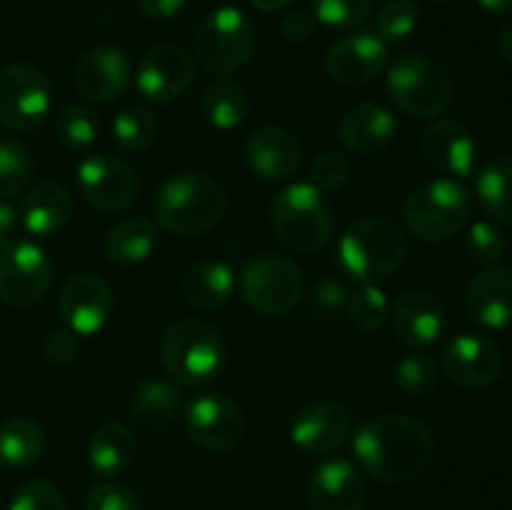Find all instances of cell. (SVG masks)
<instances>
[{"label":"cell","instance_id":"cell-1","mask_svg":"<svg viewBox=\"0 0 512 510\" xmlns=\"http://www.w3.org/2000/svg\"><path fill=\"white\" fill-rule=\"evenodd\" d=\"M353 455L370 478L400 485L430 468L435 440L420 420L408 415H375L355 433Z\"/></svg>","mask_w":512,"mask_h":510},{"label":"cell","instance_id":"cell-2","mask_svg":"<svg viewBox=\"0 0 512 510\" xmlns=\"http://www.w3.org/2000/svg\"><path fill=\"white\" fill-rule=\"evenodd\" d=\"M225 190L213 175L183 170L165 180L153 200L155 223L178 238H200L223 220Z\"/></svg>","mask_w":512,"mask_h":510},{"label":"cell","instance_id":"cell-3","mask_svg":"<svg viewBox=\"0 0 512 510\" xmlns=\"http://www.w3.org/2000/svg\"><path fill=\"white\" fill-rule=\"evenodd\" d=\"M408 233L393 218L365 215L338 240V265L363 285H378L398 273L408 260Z\"/></svg>","mask_w":512,"mask_h":510},{"label":"cell","instance_id":"cell-4","mask_svg":"<svg viewBox=\"0 0 512 510\" xmlns=\"http://www.w3.org/2000/svg\"><path fill=\"white\" fill-rule=\"evenodd\" d=\"M160 363L180 388H203L223 373L225 343L215 325L200 318H180L160 338Z\"/></svg>","mask_w":512,"mask_h":510},{"label":"cell","instance_id":"cell-5","mask_svg":"<svg viewBox=\"0 0 512 510\" xmlns=\"http://www.w3.org/2000/svg\"><path fill=\"white\" fill-rule=\"evenodd\" d=\"M333 208L313 183H290L270 203V228L283 248L318 253L333 235Z\"/></svg>","mask_w":512,"mask_h":510},{"label":"cell","instance_id":"cell-6","mask_svg":"<svg viewBox=\"0 0 512 510\" xmlns=\"http://www.w3.org/2000/svg\"><path fill=\"white\" fill-rule=\"evenodd\" d=\"M473 198L455 178L423 180L403 203V220L410 235L423 243H445L468 225Z\"/></svg>","mask_w":512,"mask_h":510},{"label":"cell","instance_id":"cell-7","mask_svg":"<svg viewBox=\"0 0 512 510\" xmlns=\"http://www.w3.org/2000/svg\"><path fill=\"white\" fill-rule=\"evenodd\" d=\"M385 90L400 113L418 120L440 118L455 100V85L448 68L420 53L403 55L390 65Z\"/></svg>","mask_w":512,"mask_h":510},{"label":"cell","instance_id":"cell-8","mask_svg":"<svg viewBox=\"0 0 512 510\" xmlns=\"http://www.w3.org/2000/svg\"><path fill=\"white\" fill-rule=\"evenodd\" d=\"M258 48V33L240 8L213 10L200 20L193 35V55L208 73L233 75L250 63Z\"/></svg>","mask_w":512,"mask_h":510},{"label":"cell","instance_id":"cell-9","mask_svg":"<svg viewBox=\"0 0 512 510\" xmlns=\"http://www.w3.org/2000/svg\"><path fill=\"white\" fill-rule=\"evenodd\" d=\"M243 300L260 315H288L305 293V280L288 255L260 253L245 263L240 273Z\"/></svg>","mask_w":512,"mask_h":510},{"label":"cell","instance_id":"cell-10","mask_svg":"<svg viewBox=\"0 0 512 510\" xmlns=\"http://www.w3.org/2000/svg\"><path fill=\"white\" fill-rule=\"evenodd\" d=\"M53 88L48 75L30 63L0 70V125L13 133H30L50 115Z\"/></svg>","mask_w":512,"mask_h":510},{"label":"cell","instance_id":"cell-11","mask_svg":"<svg viewBox=\"0 0 512 510\" xmlns=\"http://www.w3.org/2000/svg\"><path fill=\"white\" fill-rule=\"evenodd\" d=\"M53 285V260L33 240L13 238L0 245V300L33 308Z\"/></svg>","mask_w":512,"mask_h":510},{"label":"cell","instance_id":"cell-12","mask_svg":"<svg viewBox=\"0 0 512 510\" xmlns=\"http://www.w3.org/2000/svg\"><path fill=\"white\" fill-rule=\"evenodd\" d=\"M185 435L208 453H230L245 435V415L233 398L203 393L185 405Z\"/></svg>","mask_w":512,"mask_h":510},{"label":"cell","instance_id":"cell-13","mask_svg":"<svg viewBox=\"0 0 512 510\" xmlns=\"http://www.w3.org/2000/svg\"><path fill=\"white\" fill-rule=\"evenodd\" d=\"M78 193L90 208L100 213H123L138 198V175L125 163L108 153L88 155L78 165Z\"/></svg>","mask_w":512,"mask_h":510},{"label":"cell","instance_id":"cell-14","mask_svg":"<svg viewBox=\"0 0 512 510\" xmlns=\"http://www.w3.org/2000/svg\"><path fill=\"white\" fill-rule=\"evenodd\" d=\"M195 78V58L178 43H160L140 58L135 88L148 103L170 105L183 98Z\"/></svg>","mask_w":512,"mask_h":510},{"label":"cell","instance_id":"cell-15","mask_svg":"<svg viewBox=\"0 0 512 510\" xmlns=\"http://www.w3.org/2000/svg\"><path fill=\"white\" fill-rule=\"evenodd\" d=\"M133 80V65L128 53L115 45H98L80 55L73 70V85L78 95L95 105H113L128 93Z\"/></svg>","mask_w":512,"mask_h":510},{"label":"cell","instance_id":"cell-16","mask_svg":"<svg viewBox=\"0 0 512 510\" xmlns=\"http://www.w3.org/2000/svg\"><path fill=\"white\" fill-rule=\"evenodd\" d=\"M440 368L460 388H490L503 373V353L485 335L460 333L440 353Z\"/></svg>","mask_w":512,"mask_h":510},{"label":"cell","instance_id":"cell-17","mask_svg":"<svg viewBox=\"0 0 512 510\" xmlns=\"http://www.w3.org/2000/svg\"><path fill=\"white\" fill-rule=\"evenodd\" d=\"M353 435V413L338 400L303 405L290 420V440L305 455H328Z\"/></svg>","mask_w":512,"mask_h":510},{"label":"cell","instance_id":"cell-18","mask_svg":"<svg viewBox=\"0 0 512 510\" xmlns=\"http://www.w3.org/2000/svg\"><path fill=\"white\" fill-rule=\"evenodd\" d=\"M390 50L375 33H350L335 40L325 55V70L345 88L368 85L388 68Z\"/></svg>","mask_w":512,"mask_h":510},{"label":"cell","instance_id":"cell-19","mask_svg":"<svg viewBox=\"0 0 512 510\" xmlns=\"http://www.w3.org/2000/svg\"><path fill=\"white\" fill-rule=\"evenodd\" d=\"M113 290L100 275H70L60 288V318L75 335H95L113 315Z\"/></svg>","mask_w":512,"mask_h":510},{"label":"cell","instance_id":"cell-20","mask_svg":"<svg viewBox=\"0 0 512 510\" xmlns=\"http://www.w3.org/2000/svg\"><path fill=\"white\" fill-rule=\"evenodd\" d=\"M390 323L395 338L408 348H430L443 338L448 315L443 303L428 290H408L390 305Z\"/></svg>","mask_w":512,"mask_h":510},{"label":"cell","instance_id":"cell-21","mask_svg":"<svg viewBox=\"0 0 512 510\" xmlns=\"http://www.w3.org/2000/svg\"><path fill=\"white\" fill-rule=\"evenodd\" d=\"M420 150L428 165L453 178H465L473 173L478 160L473 130L453 118H435L420 138Z\"/></svg>","mask_w":512,"mask_h":510},{"label":"cell","instance_id":"cell-22","mask_svg":"<svg viewBox=\"0 0 512 510\" xmlns=\"http://www.w3.org/2000/svg\"><path fill=\"white\" fill-rule=\"evenodd\" d=\"M365 500H368V488L363 475L348 460H325L310 475V510H365Z\"/></svg>","mask_w":512,"mask_h":510},{"label":"cell","instance_id":"cell-23","mask_svg":"<svg viewBox=\"0 0 512 510\" xmlns=\"http://www.w3.org/2000/svg\"><path fill=\"white\" fill-rule=\"evenodd\" d=\"M243 153L248 168L268 183H283L293 178L303 160L298 138L290 130L275 128V125H265L250 133Z\"/></svg>","mask_w":512,"mask_h":510},{"label":"cell","instance_id":"cell-24","mask_svg":"<svg viewBox=\"0 0 512 510\" xmlns=\"http://www.w3.org/2000/svg\"><path fill=\"white\" fill-rule=\"evenodd\" d=\"M398 135V120L380 103H358L343 115L338 125V140L355 155H378L393 145Z\"/></svg>","mask_w":512,"mask_h":510},{"label":"cell","instance_id":"cell-25","mask_svg":"<svg viewBox=\"0 0 512 510\" xmlns=\"http://www.w3.org/2000/svg\"><path fill=\"white\" fill-rule=\"evenodd\" d=\"M73 208V195L65 185L55 183V180H43L23 195L18 220L35 238H50L70 223Z\"/></svg>","mask_w":512,"mask_h":510},{"label":"cell","instance_id":"cell-26","mask_svg":"<svg viewBox=\"0 0 512 510\" xmlns=\"http://www.w3.org/2000/svg\"><path fill=\"white\" fill-rule=\"evenodd\" d=\"M468 315L488 330L512 325V270L485 268L475 275L465 295Z\"/></svg>","mask_w":512,"mask_h":510},{"label":"cell","instance_id":"cell-27","mask_svg":"<svg viewBox=\"0 0 512 510\" xmlns=\"http://www.w3.org/2000/svg\"><path fill=\"white\" fill-rule=\"evenodd\" d=\"M180 405H183L180 385H175L170 378H145L133 388L125 410L140 430L160 433L175 423Z\"/></svg>","mask_w":512,"mask_h":510},{"label":"cell","instance_id":"cell-28","mask_svg":"<svg viewBox=\"0 0 512 510\" xmlns=\"http://www.w3.org/2000/svg\"><path fill=\"white\" fill-rule=\"evenodd\" d=\"M185 300L198 310H218L233 298L235 275L223 260H198L180 278Z\"/></svg>","mask_w":512,"mask_h":510},{"label":"cell","instance_id":"cell-29","mask_svg":"<svg viewBox=\"0 0 512 510\" xmlns=\"http://www.w3.org/2000/svg\"><path fill=\"white\" fill-rule=\"evenodd\" d=\"M105 258L115 265H140L158 248V225L145 215L118 220L105 235Z\"/></svg>","mask_w":512,"mask_h":510},{"label":"cell","instance_id":"cell-30","mask_svg":"<svg viewBox=\"0 0 512 510\" xmlns=\"http://www.w3.org/2000/svg\"><path fill=\"white\" fill-rule=\"evenodd\" d=\"M138 440L135 433L123 423H105L90 435L88 443V465L93 473L110 478L118 475L133 463Z\"/></svg>","mask_w":512,"mask_h":510},{"label":"cell","instance_id":"cell-31","mask_svg":"<svg viewBox=\"0 0 512 510\" xmlns=\"http://www.w3.org/2000/svg\"><path fill=\"white\" fill-rule=\"evenodd\" d=\"M200 108H203V118L208 120V125L218 130H233L248 118L250 95L243 83L230 75H218L203 90Z\"/></svg>","mask_w":512,"mask_h":510},{"label":"cell","instance_id":"cell-32","mask_svg":"<svg viewBox=\"0 0 512 510\" xmlns=\"http://www.w3.org/2000/svg\"><path fill=\"white\" fill-rule=\"evenodd\" d=\"M45 453V433L28 415H13L0 423V465L25 470Z\"/></svg>","mask_w":512,"mask_h":510},{"label":"cell","instance_id":"cell-33","mask_svg":"<svg viewBox=\"0 0 512 510\" xmlns=\"http://www.w3.org/2000/svg\"><path fill=\"white\" fill-rule=\"evenodd\" d=\"M478 198L488 215L512 225V155H498L478 175Z\"/></svg>","mask_w":512,"mask_h":510},{"label":"cell","instance_id":"cell-34","mask_svg":"<svg viewBox=\"0 0 512 510\" xmlns=\"http://www.w3.org/2000/svg\"><path fill=\"white\" fill-rule=\"evenodd\" d=\"M110 133H113V143L123 153H145L158 138V120L150 108L133 105L115 115Z\"/></svg>","mask_w":512,"mask_h":510},{"label":"cell","instance_id":"cell-35","mask_svg":"<svg viewBox=\"0 0 512 510\" xmlns=\"http://www.w3.org/2000/svg\"><path fill=\"white\" fill-rule=\"evenodd\" d=\"M55 135L70 153H88L90 145L98 138V118L88 105L70 103L55 115Z\"/></svg>","mask_w":512,"mask_h":510},{"label":"cell","instance_id":"cell-36","mask_svg":"<svg viewBox=\"0 0 512 510\" xmlns=\"http://www.w3.org/2000/svg\"><path fill=\"white\" fill-rule=\"evenodd\" d=\"M33 155L20 140L0 138V200L20 195L33 180Z\"/></svg>","mask_w":512,"mask_h":510},{"label":"cell","instance_id":"cell-37","mask_svg":"<svg viewBox=\"0 0 512 510\" xmlns=\"http://www.w3.org/2000/svg\"><path fill=\"white\" fill-rule=\"evenodd\" d=\"M345 315L358 330L375 333L390 320V300L378 285H363L360 290L350 293Z\"/></svg>","mask_w":512,"mask_h":510},{"label":"cell","instance_id":"cell-38","mask_svg":"<svg viewBox=\"0 0 512 510\" xmlns=\"http://www.w3.org/2000/svg\"><path fill=\"white\" fill-rule=\"evenodd\" d=\"M393 380L400 393L418 398V395L430 393L440 380V368L430 355L408 353L395 363Z\"/></svg>","mask_w":512,"mask_h":510},{"label":"cell","instance_id":"cell-39","mask_svg":"<svg viewBox=\"0 0 512 510\" xmlns=\"http://www.w3.org/2000/svg\"><path fill=\"white\" fill-rule=\"evenodd\" d=\"M373 13V0H313L315 23L333 30H355Z\"/></svg>","mask_w":512,"mask_h":510},{"label":"cell","instance_id":"cell-40","mask_svg":"<svg viewBox=\"0 0 512 510\" xmlns=\"http://www.w3.org/2000/svg\"><path fill=\"white\" fill-rule=\"evenodd\" d=\"M420 8L415 0H385L375 15V35L380 40H403L415 30Z\"/></svg>","mask_w":512,"mask_h":510},{"label":"cell","instance_id":"cell-41","mask_svg":"<svg viewBox=\"0 0 512 510\" xmlns=\"http://www.w3.org/2000/svg\"><path fill=\"white\" fill-rule=\"evenodd\" d=\"M505 233L493 223H480L470 225L468 238H465V250H468V258L475 265H483V268H495L500 263V258L505 255Z\"/></svg>","mask_w":512,"mask_h":510},{"label":"cell","instance_id":"cell-42","mask_svg":"<svg viewBox=\"0 0 512 510\" xmlns=\"http://www.w3.org/2000/svg\"><path fill=\"white\" fill-rule=\"evenodd\" d=\"M8 510H68V505H65L58 485L43 478H33L15 488Z\"/></svg>","mask_w":512,"mask_h":510},{"label":"cell","instance_id":"cell-43","mask_svg":"<svg viewBox=\"0 0 512 510\" xmlns=\"http://www.w3.org/2000/svg\"><path fill=\"white\" fill-rule=\"evenodd\" d=\"M83 510H145V503L138 490H133L130 485L105 480L88 490Z\"/></svg>","mask_w":512,"mask_h":510},{"label":"cell","instance_id":"cell-44","mask_svg":"<svg viewBox=\"0 0 512 510\" xmlns=\"http://www.w3.org/2000/svg\"><path fill=\"white\" fill-rule=\"evenodd\" d=\"M353 165H350L348 155L338 153V150H325L310 165V183L323 193H333L348 183Z\"/></svg>","mask_w":512,"mask_h":510},{"label":"cell","instance_id":"cell-45","mask_svg":"<svg viewBox=\"0 0 512 510\" xmlns=\"http://www.w3.org/2000/svg\"><path fill=\"white\" fill-rule=\"evenodd\" d=\"M350 293L338 280H320L313 290V308L318 310L320 318H340L348 308Z\"/></svg>","mask_w":512,"mask_h":510},{"label":"cell","instance_id":"cell-46","mask_svg":"<svg viewBox=\"0 0 512 510\" xmlns=\"http://www.w3.org/2000/svg\"><path fill=\"white\" fill-rule=\"evenodd\" d=\"M78 353V338H75V333H70V330H53L43 343L45 360H48L50 365H58V368L75 363Z\"/></svg>","mask_w":512,"mask_h":510},{"label":"cell","instance_id":"cell-47","mask_svg":"<svg viewBox=\"0 0 512 510\" xmlns=\"http://www.w3.org/2000/svg\"><path fill=\"white\" fill-rule=\"evenodd\" d=\"M313 30L315 18L310 13H305V10H293V13H288L280 20V35H283L285 43H305V40H310Z\"/></svg>","mask_w":512,"mask_h":510},{"label":"cell","instance_id":"cell-48","mask_svg":"<svg viewBox=\"0 0 512 510\" xmlns=\"http://www.w3.org/2000/svg\"><path fill=\"white\" fill-rule=\"evenodd\" d=\"M188 0H138L140 13L148 20H170L185 8Z\"/></svg>","mask_w":512,"mask_h":510},{"label":"cell","instance_id":"cell-49","mask_svg":"<svg viewBox=\"0 0 512 510\" xmlns=\"http://www.w3.org/2000/svg\"><path fill=\"white\" fill-rule=\"evenodd\" d=\"M18 213H15L13 205L0 203V245H5L8 240H13L15 228H18Z\"/></svg>","mask_w":512,"mask_h":510},{"label":"cell","instance_id":"cell-50","mask_svg":"<svg viewBox=\"0 0 512 510\" xmlns=\"http://www.w3.org/2000/svg\"><path fill=\"white\" fill-rule=\"evenodd\" d=\"M498 45H500V53H503V58L512 65V18L503 25V30H500Z\"/></svg>","mask_w":512,"mask_h":510},{"label":"cell","instance_id":"cell-51","mask_svg":"<svg viewBox=\"0 0 512 510\" xmlns=\"http://www.w3.org/2000/svg\"><path fill=\"white\" fill-rule=\"evenodd\" d=\"M250 3H253V8L258 10V13L270 15V13H278V10L288 8L293 0H250Z\"/></svg>","mask_w":512,"mask_h":510},{"label":"cell","instance_id":"cell-52","mask_svg":"<svg viewBox=\"0 0 512 510\" xmlns=\"http://www.w3.org/2000/svg\"><path fill=\"white\" fill-rule=\"evenodd\" d=\"M488 13H512V0H478Z\"/></svg>","mask_w":512,"mask_h":510},{"label":"cell","instance_id":"cell-53","mask_svg":"<svg viewBox=\"0 0 512 510\" xmlns=\"http://www.w3.org/2000/svg\"><path fill=\"white\" fill-rule=\"evenodd\" d=\"M430 3H450V0H430Z\"/></svg>","mask_w":512,"mask_h":510}]
</instances>
